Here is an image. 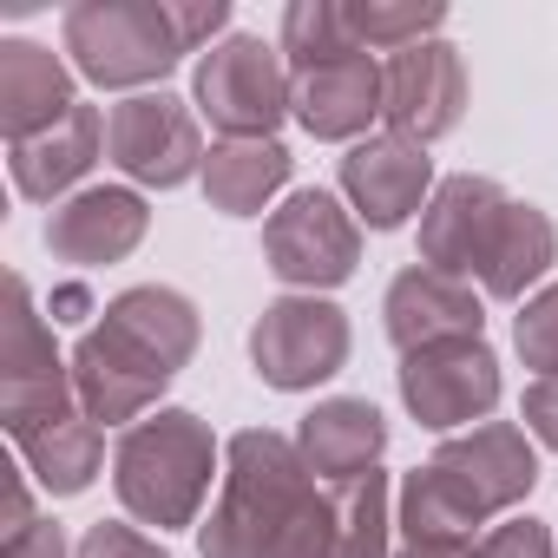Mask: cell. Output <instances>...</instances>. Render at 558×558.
Wrapping results in <instances>:
<instances>
[{
  "instance_id": "1",
  "label": "cell",
  "mask_w": 558,
  "mask_h": 558,
  "mask_svg": "<svg viewBox=\"0 0 558 558\" xmlns=\"http://www.w3.org/2000/svg\"><path fill=\"white\" fill-rule=\"evenodd\" d=\"M336 493L303 466L296 440L243 427L223 440V480L197 525L204 558H323L336 545Z\"/></svg>"
},
{
  "instance_id": "32",
  "label": "cell",
  "mask_w": 558,
  "mask_h": 558,
  "mask_svg": "<svg viewBox=\"0 0 558 558\" xmlns=\"http://www.w3.org/2000/svg\"><path fill=\"white\" fill-rule=\"evenodd\" d=\"M73 558H171L158 538H145L138 525H119V519H99L86 525V538L73 545Z\"/></svg>"
},
{
  "instance_id": "12",
  "label": "cell",
  "mask_w": 558,
  "mask_h": 558,
  "mask_svg": "<svg viewBox=\"0 0 558 558\" xmlns=\"http://www.w3.org/2000/svg\"><path fill=\"white\" fill-rule=\"evenodd\" d=\"M381 329L401 355H421L440 342H480L486 336V296L473 283H460V276L408 263L381 296Z\"/></svg>"
},
{
  "instance_id": "7",
  "label": "cell",
  "mask_w": 558,
  "mask_h": 558,
  "mask_svg": "<svg viewBox=\"0 0 558 558\" xmlns=\"http://www.w3.org/2000/svg\"><path fill=\"white\" fill-rule=\"evenodd\" d=\"M355 329L329 296H276L250 323V368L276 395H310L349 368Z\"/></svg>"
},
{
  "instance_id": "35",
  "label": "cell",
  "mask_w": 558,
  "mask_h": 558,
  "mask_svg": "<svg viewBox=\"0 0 558 558\" xmlns=\"http://www.w3.org/2000/svg\"><path fill=\"white\" fill-rule=\"evenodd\" d=\"M40 525V512H34V493H27V480L14 473L8 480V525H0V545H14L21 532H34Z\"/></svg>"
},
{
  "instance_id": "22",
  "label": "cell",
  "mask_w": 558,
  "mask_h": 558,
  "mask_svg": "<svg viewBox=\"0 0 558 558\" xmlns=\"http://www.w3.org/2000/svg\"><path fill=\"white\" fill-rule=\"evenodd\" d=\"M551 263H558V230H551V217H545L538 204L512 197L506 217H499V230H493V243H486V263H480V296H493V303H525V296H538V283H545Z\"/></svg>"
},
{
  "instance_id": "3",
  "label": "cell",
  "mask_w": 558,
  "mask_h": 558,
  "mask_svg": "<svg viewBox=\"0 0 558 558\" xmlns=\"http://www.w3.org/2000/svg\"><path fill=\"white\" fill-rule=\"evenodd\" d=\"M60 40L80 80H93L99 93H125V99L138 86H158L184 60L165 0H73L60 21Z\"/></svg>"
},
{
  "instance_id": "14",
  "label": "cell",
  "mask_w": 558,
  "mask_h": 558,
  "mask_svg": "<svg viewBox=\"0 0 558 558\" xmlns=\"http://www.w3.org/2000/svg\"><path fill=\"white\" fill-rule=\"evenodd\" d=\"M145 230H151V204L132 184H86L47 210V250L53 263H73V269L125 263L145 243Z\"/></svg>"
},
{
  "instance_id": "2",
  "label": "cell",
  "mask_w": 558,
  "mask_h": 558,
  "mask_svg": "<svg viewBox=\"0 0 558 558\" xmlns=\"http://www.w3.org/2000/svg\"><path fill=\"white\" fill-rule=\"evenodd\" d=\"M217 466H223V447H217L210 421L191 414V408H158L138 427H125L119 447H112L119 506L138 525H158V532L197 525V512L210 499V480H223Z\"/></svg>"
},
{
  "instance_id": "27",
  "label": "cell",
  "mask_w": 558,
  "mask_h": 558,
  "mask_svg": "<svg viewBox=\"0 0 558 558\" xmlns=\"http://www.w3.org/2000/svg\"><path fill=\"white\" fill-rule=\"evenodd\" d=\"M336 545L323 558H395V486L375 466L355 486H336Z\"/></svg>"
},
{
  "instance_id": "31",
  "label": "cell",
  "mask_w": 558,
  "mask_h": 558,
  "mask_svg": "<svg viewBox=\"0 0 558 558\" xmlns=\"http://www.w3.org/2000/svg\"><path fill=\"white\" fill-rule=\"evenodd\" d=\"M480 558H558V545H551V532L532 512H519V519H499L480 538Z\"/></svg>"
},
{
  "instance_id": "20",
  "label": "cell",
  "mask_w": 558,
  "mask_h": 558,
  "mask_svg": "<svg viewBox=\"0 0 558 558\" xmlns=\"http://www.w3.org/2000/svg\"><path fill=\"white\" fill-rule=\"evenodd\" d=\"M99 151H106V119H99V106L80 99L53 132L8 145V171L27 204H66L73 191H86V171L99 165Z\"/></svg>"
},
{
  "instance_id": "15",
  "label": "cell",
  "mask_w": 558,
  "mask_h": 558,
  "mask_svg": "<svg viewBox=\"0 0 558 558\" xmlns=\"http://www.w3.org/2000/svg\"><path fill=\"white\" fill-rule=\"evenodd\" d=\"M434 466L447 480H460L486 519L493 512H512L538 486V447H532V434L519 421H480L466 434H447L434 447Z\"/></svg>"
},
{
  "instance_id": "36",
  "label": "cell",
  "mask_w": 558,
  "mask_h": 558,
  "mask_svg": "<svg viewBox=\"0 0 558 558\" xmlns=\"http://www.w3.org/2000/svg\"><path fill=\"white\" fill-rule=\"evenodd\" d=\"M395 558H480V545H395Z\"/></svg>"
},
{
  "instance_id": "23",
  "label": "cell",
  "mask_w": 558,
  "mask_h": 558,
  "mask_svg": "<svg viewBox=\"0 0 558 558\" xmlns=\"http://www.w3.org/2000/svg\"><path fill=\"white\" fill-rule=\"evenodd\" d=\"M290 171H296V158H290L283 138H217L197 184H204L210 210H223V217H263L269 197L290 184Z\"/></svg>"
},
{
  "instance_id": "29",
  "label": "cell",
  "mask_w": 558,
  "mask_h": 558,
  "mask_svg": "<svg viewBox=\"0 0 558 558\" xmlns=\"http://www.w3.org/2000/svg\"><path fill=\"white\" fill-rule=\"evenodd\" d=\"M512 349H519L525 368L558 375V283H545L538 296L519 303V316H512Z\"/></svg>"
},
{
  "instance_id": "19",
  "label": "cell",
  "mask_w": 558,
  "mask_h": 558,
  "mask_svg": "<svg viewBox=\"0 0 558 558\" xmlns=\"http://www.w3.org/2000/svg\"><path fill=\"white\" fill-rule=\"evenodd\" d=\"M73 106H80L73 60H60L40 40H21V34L0 40V132H8V145L53 132Z\"/></svg>"
},
{
  "instance_id": "24",
  "label": "cell",
  "mask_w": 558,
  "mask_h": 558,
  "mask_svg": "<svg viewBox=\"0 0 558 558\" xmlns=\"http://www.w3.org/2000/svg\"><path fill=\"white\" fill-rule=\"evenodd\" d=\"M480 525H486V512L473 506V493L460 480H447L434 460L414 466L395 486V532H401V545H473Z\"/></svg>"
},
{
  "instance_id": "8",
  "label": "cell",
  "mask_w": 558,
  "mask_h": 558,
  "mask_svg": "<svg viewBox=\"0 0 558 558\" xmlns=\"http://www.w3.org/2000/svg\"><path fill=\"white\" fill-rule=\"evenodd\" d=\"M106 158L145 184V191H178L191 178H204V125L197 106L178 93H132L106 112Z\"/></svg>"
},
{
  "instance_id": "5",
  "label": "cell",
  "mask_w": 558,
  "mask_h": 558,
  "mask_svg": "<svg viewBox=\"0 0 558 558\" xmlns=\"http://www.w3.org/2000/svg\"><path fill=\"white\" fill-rule=\"evenodd\" d=\"M80 414L73 388V355H60L53 323L34 303V283L14 269L8 276V329H0V427L21 447L27 434Z\"/></svg>"
},
{
  "instance_id": "17",
  "label": "cell",
  "mask_w": 558,
  "mask_h": 558,
  "mask_svg": "<svg viewBox=\"0 0 558 558\" xmlns=\"http://www.w3.org/2000/svg\"><path fill=\"white\" fill-rule=\"evenodd\" d=\"M296 453L303 466L336 493V486H355L381 466L388 453V414L368 401V395H329L303 414L296 427Z\"/></svg>"
},
{
  "instance_id": "25",
  "label": "cell",
  "mask_w": 558,
  "mask_h": 558,
  "mask_svg": "<svg viewBox=\"0 0 558 558\" xmlns=\"http://www.w3.org/2000/svg\"><path fill=\"white\" fill-rule=\"evenodd\" d=\"M21 460H27V473H34L40 493L73 499V493H86V486L99 480V466H106V434H99V421L66 414V421L27 434V440H21Z\"/></svg>"
},
{
  "instance_id": "13",
  "label": "cell",
  "mask_w": 558,
  "mask_h": 558,
  "mask_svg": "<svg viewBox=\"0 0 558 558\" xmlns=\"http://www.w3.org/2000/svg\"><path fill=\"white\" fill-rule=\"evenodd\" d=\"M506 204L512 197L499 178H480V171L440 178V191L421 210V263L440 276H460V283H480V263H486V243H493Z\"/></svg>"
},
{
  "instance_id": "10",
  "label": "cell",
  "mask_w": 558,
  "mask_h": 558,
  "mask_svg": "<svg viewBox=\"0 0 558 558\" xmlns=\"http://www.w3.org/2000/svg\"><path fill=\"white\" fill-rule=\"evenodd\" d=\"M466 119V60L453 40H421L381 60V125L395 138L434 145Z\"/></svg>"
},
{
  "instance_id": "21",
  "label": "cell",
  "mask_w": 558,
  "mask_h": 558,
  "mask_svg": "<svg viewBox=\"0 0 558 558\" xmlns=\"http://www.w3.org/2000/svg\"><path fill=\"white\" fill-rule=\"evenodd\" d=\"M375 119H381V60L375 53L296 80V125L310 138H323V145H362Z\"/></svg>"
},
{
  "instance_id": "6",
  "label": "cell",
  "mask_w": 558,
  "mask_h": 558,
  "mask_svg": "<svg viewBox=\"0 0 558 558\" xmlns=\"http://www.w3.org/2000/svg\"><path fill=\"white\" fill-rule=\"evenodd\" d=\"M263 263L290 296H329L362 269V217L336 191L303 184L263 217Z\"/></svg>"
},
{
  "instance_id": "34",
  "label": "cell",
  "mask_w": 558,
  "mask_h": 558,
  "mask_svg": "<svg viewBox=\"0 0 558 558\" xmlns=\"http://www.w3.org/2000/svg\"><path fill=\"white\" fill-rule=\"evenodd\" d=\"M0 558H73V545H66V525H60V519H40V525L21 532L14 545H0Z\"/></svg>"
},
{
  "instance_id": "18",
  "label": "cell",
  "mask_w": 558,
  "mask_h": 558,
  "mask_svg": "<svg viewBox=\"0 0 558 558\" xmlns=\"http://www.w3.org/2000/svg\"><path fill=\"white\" fill-rule=\"evenodd\" d=\"M73 388H80V414L99 427H138L145 414H158V395L171 388V375L145 368L132 349H119L99 323L73 342Z\"/></svg>"
},
{
  "instance_id": "26",
  "label": "cell",
  "mask_w": 558,
  "mask_h": 558,
  "mask_svg": "<svg viewBox=\"0 0 558 558\" xmlns=\"http://www.w3.org/2000/svg\"><path fill=\"white\" fill-rule=\"evenodd\" d=\"M276 47H283V60H290V73H296V80L368 53L342 0H290V8H283V34H276Z\"/></svg>"
},
{
  "instance_id": "33",
  "label": "cell",
  "mask_w": 558,
  "mask_h": 558,
  "mask_svg": "<svg viewBox=\"0 0 558 558\" xmlns=\"http://www.w3.org/2000/svg\"><path fill=\"white\" fill-rule=\"evenodd\" d=\"M519 421H525V434H532L538 447H551V453H558V375H538V381L525 388Z\"/></svg>"
},
{
  "instance_id": "37",
  "label": "cell",
  "mask_w": 558,
  "mask_h": 558,
  "mask_svg": "<svg viewBox=\"0 0 558 558\" xmlns=\"http://www.w3.org/2000/svg\"><path fill=\"white\" fill-rule=\"evenodd\" d=\"M53 310H66V323H73V310H86V290H60Z\"/></svg>"
},
{
  "instance_id": "16",
  "label": "cell",
  "mask_w": 558,
  "mask_h": 558,
  "mask_svg": "<svg viewBox=\"0 0 558 558\" xmlns=\"http://www.w3.org/2000/svg\"><path fill=\"white\" fill-rule=\"evenodd\" d=\"M99 329H106L119 349H132L145 368L171 375V381H178V368H191V355H197V342H204L197 303H191L184 290H171V283L119 290V296L99 310Z\"/></svg>"
},
{
  "instance_id": "28",
  "label": "cell",
  "mask_w": 558,
  "mask_h": 558,
  "mask_svg": "<svg viewBox=\"0 0 558 558\" xmlns=\"http://www.w3.org/2000/svg\"><path fill=\"white\" fill-rule=\"evenodd\" d=\"M355 34L368 53H401V47H421V40H440L447 27V8L440 0H408V8H388V0H368V8H349Z\"/></svg>"
},
{
  "instance_id": "9",
  "label": "cell",
  "mask_w": 558,
  "mask_h": 558,
  "mask_svg": "<svg viewBox=\"0 0 558 558\" xmlns=\"http://www.w3.org/2000/svg\"><path fill=\"white\" fill-rule=\"evenodd\" d=\"M401 408L427 427V434H453V427H480L499 408V355L480 342H440L421 355H401Z\"/></svg>"
},
{
  "instance_id": "30",
  "label": "cell",
  "mask_w": 558,
  "mask_h": 558,
  "mask_svg": "<svg viewBox=\"0 0 558 558\" xmlns=\"http://www.w3.org/2000/svg\"><path fill=\"white\" fill-rule=\"evenodd\" d=\"M171 8V27H178V47L197 53V47H217L230 34V0H165Z\"/></svg>"
},
{
  "instance_id": "11",
  "label": "cell",
  "mask_w": 558,
  "mask_h": 558,
  "mask_svg": "<svg viewBox=\"0 0 558 558\" xmlns=\"http://www.w3.org/2000/svg\"><path fill=\"white\" fill-rule=\"evenodd\" d=\"M440 191L427 145L395 138V132H368L362 145L342 151V204L368 223V230H401L427 210V197Z\"/></svg>"
},
{
  "instance_id": "4",
  "label": "cell",
  "mask_w": 558,
  "mask_h": 558,
  "mask_svg": "<svg viewBox=\"0 0 558 558\" xmlns=\"http://www.w3.org/2000/svg\"><path fill=\"white\" fill-rule=\"evenodd\" d=\"M191 106L217 138H276V125L296 119V73L276 40L223 34L191 73Z\"/></svg>"
}]
</instances>
